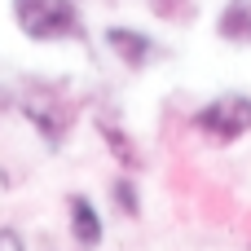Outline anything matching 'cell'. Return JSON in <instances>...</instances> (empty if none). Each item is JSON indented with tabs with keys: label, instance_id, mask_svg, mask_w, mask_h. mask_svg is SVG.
Wrapping results in <instances>:
<instances>
[{
	"label": "cell",
	"instance_id": "1",
	"mask_svg": "<svg viewBox=\"0 0 251 251\" xmlns=\"http://www.w3.org/2000/svg\"><path fill=\"white\" fill-rule=\"evenodd\" d=\"M13 22L22 26L26 40H40V44L75 40L84 31L79 0H13Z\"/></svg>",
	"mask_w": 251,
	"mask_h": 251
},
{
	"label": "cell",
	"instance_id": "2",
	"mask_svg": "<svg viewBox=\"0 0 251 251\" xmlns=\"http://www.w3.org/2000/svg\"><path fill=\"white\" fill-rule=\"evenodd\" d=\"M190 128H194L203 141H212V146H234V141H243L251 132V97L247 93H221V97H212L207 106L194 110Z\"/></svg>",
	"mask_w": 251,
	"mask_h": 251
},
{
	"label": "cell",
	"instance_id": "3",
	"mask_svg": "<svg viewBox=\"0 0 251 251\" xmlns=\"http://www.w3.org/2000/svg\"><path fill=\"white\" fill-rule=\"evenodd\" d=\"M22 115L31 119V128H35L49 146H62V137H66V128H71V106H66V97H62L57 88L31 84V88L22 93Z\"/></svg>",
	"mask_w": 251,
	"mask_h": 251
},
{
	"label": "cell",
	"instance_id": "4",
	"mask_svg": "<svg viewBox=\"0 0 251 251\" xmlns=\"http://www.w3.org/2000/svg\"><path fill=\"white\" fill-rule=\"evenodd\" d=\"M106 44H110V53H115L128 71L150 66V57L159 53V44H154L146 31H137V26H110V31H106Z\"/></svg>",
	"mask_w": 251,
	"mask_h": 251
},
{
	"label": "cell",
	"instance_id": "5",
	"mask_svg": "<svg viewBox=\"0 0 251 251\" xmlns=\"http://www.w3.org/2000/svg\"><path fill=\"white\" fill-rule=\"evenodd\" d=\"M66 221H71V238H75L84 251H93L97 243H101V216H97L93 199L71 194V199H66Z\"/></svg>",
	"mask_w": 251,
	"mask_h": 251
},
{
	"label": "cell",
	"instance_id": "6",
	"mask_svg": "<svg viewBox=\"0 0 251 251\" xmlns=\"http://www.w3.org/2000/svg\"><path fill=\"white\" fill-rule=\"evenodd\" d=\"M97 132H101L106 150L115 154V163H119L124 172H137V168H141V150L132 146V137L124 132V124H119V119H110V115H97Z\"/></svg>",
	"mask_w": 251,
	"mask_h": 251
},
{
	"label": "cell",
	"instance_id": "7",
	"mask_svg": "<svg viewBox=\"0 0 251 251\" xmlns=\"http://www.w3.org/2000/svg\"><path fill=\"white\" fill-rule=\"evenodd\" d=\"M216 31L229 44H251V0H229L216 18Z\"/></svg>",
	"mask_w": 251,
	"mask_h": 251
},
{
	"label": "cell",
	"instance_id": "8",
	"mask_svg": "<svg viewBox=\"0 0 251 251\" xmlns=\"http://www.w3.org/2000/svg\"><path fill=\"white\" fill-rule=\"evenodd\" d=\"M110 199L119 203V212H124V216H141V199H137L132 176H119V181L110 185Z\"/></svg>",
	"mask_w": 251,
	"mask_h": 251
},
{
	"label": "cell",
	"instance_id": "9",
	"mask_svg": "<svg viewBox=\"0 0 251 251\" xmlns=\"http://www.w3.org/2000/svg\"><path fill=\"white\" fill-rule=\"evenodd\" d=\"M0 251H26L22 247V234L18 229H0Z\"/></svg>",
	"mask_w": 251,
	"mask_h": 251
}]
</instances>
